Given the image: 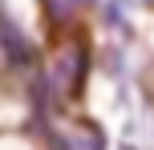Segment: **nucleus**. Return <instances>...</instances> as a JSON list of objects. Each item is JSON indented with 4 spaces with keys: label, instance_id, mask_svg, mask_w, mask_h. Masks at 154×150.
<instances>
[{
    "label": "nucleus",
    "instance_id": "obj_1",
    "mask_svg": "<svg viewBox=\"0 0 154 150\" xmlns=\"http://www.w3.org/2000/svg\"><path fill=\"white\" fill-rule=\"evenodd\" d=\"M85 73H89V49H85L81 41H73L69 49H61V61H57V73H53L57 93L77 97L81 85H85Z\"/></svg>",
    "mask_w": 154,
    "mask_h": 150
},
{
    "label": "nucleus",
    "instance_id": "obj_2",
    "mask_svg": "<svg viewBox=\"0 0 154 150\" xmlns=\"http://www.w3.org/2000/svg\"><path fill=\"white\" fill-rule=\"evenodd\" d=\"M4 61H8V69H24V65H32V45L24 41V32L16 29V20H4Z\"/></svg>",
    "mask_w": 154,
    "mask_h": 150
},
{
    "label": "nucleus",
    "instance_id": "obj_3",
    "mask_svg": "<svg viewBox=\"0 0 154 150\" xmlns=\"http://www.w3.org/2000/svg\"><path fill=\"white\" fill-rule=\"evenodd\" d=\"M89 4L93 0H41V12H45V20L53 29H61V24H73Z\"/></svg>",
    "mask_w": 154,
    "mask_h": 150
}]
</instances>
